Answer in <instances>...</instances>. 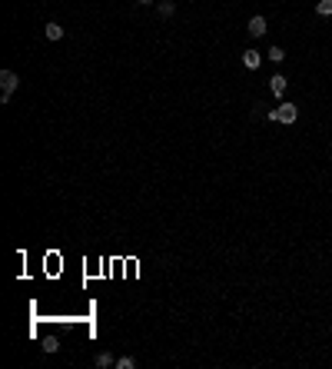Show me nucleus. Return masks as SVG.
I'll return each mask as SVG.
<instances>
[{
    "mask_svg": "<svg viewBox=\"0 0 332 369\" xmlns=\"http://www.w3.org/2000/svg\"><path fill=\"white\" fill-rule=\"evenodd\" d=\"M266 117H269L272 123H286V127H289V123L299 120V107H296V103H279L276 110H269Z\"/></svg>",
    "mask_w": 332,
    "mask_h": 369,
    "instance_id": "obj_1",
    "label": "nucleus"
},
{
    "mask_svg": "<svg viewBox=\"0 0 332 369\" xmlns=\"http://www.w3.org/2000/svg\"><path fill=\"white\" fill-rule=\"evenodd\" d=\"M0 87H4V93H14V90L20 87V77H17L14 70H4L0 73Z\"/></svg>",
    "mask_w": 332,
    "mask_h": 369,
    "instance_id": "obj_2",
    "label": "nucleus"
},
{
    "mask_svg": "<svg viewBox=\"0 0 332 369\" xmlns=\"http://www.w3.org/2000/svg\"><path fill=\"white\" fill-rule=\"evenodd\" d=\"M246 30L253 33V37H262V33L269 30V27H266V17H259V14H256V17H249V24H246Z\"/></svg>",
    "mask_w": 332,
    "mask_h": 369,
    "instance_id": "obj_3",
    "label": "nucleus"
},
{
    "mask_svg": "<svg viewBox=\"0 0 332 369\" xmlns=\"http://www.w3.org/2000/svg\"><path fill=\"white\" fill-rule=\"evenodd\" d=\"M286 87H289V80H286L283 73H276V77L269 80V90H272V93H276V96H286Z\"/></svg>",
    "mask_w": 332,
    "mask_h": 369,
    "instance_id": "obj_4",
    "label": "nucleus"
},
{
    "mask_svg": "<svg viewBox=\"0 0 332 369\" xmlns=\"http://www.w3.org/2000/svg\"><path fill=\"white\" fill-rule=\"evenodd\" d=\"M259 64H262V57L256 54V50H246L243 54V67L246 70H259Z\"/></svg>",
    "mask_w": 332,
    "mask_h": 369,
    "instance_id": "obj_5",
    "label": "nucleus"
},
{
    "mask_svg": "<svg viewBox=\"0 0 332 369\" xmlns=\"http://www.w3.org/2000/svg\"><path fill=\"white\" fill-rule=\"evenodd\" d=\"M43 30H47V40H64V27H60V24H53V20H50V24L47 27H43Z\"/></svg>",
    "mask_w": 332,
    "mask_h": 369,
    "instance_id": "obj_6",
    "label": "nucleus"
},
{
    "mask_svg": "<svg viewBox=\"0 0 332 369\" xmlns=\"http://www.w3.org/2000/svg\"><path fill=\"white\" fill-rule=\"evenodd\" d=\"M316 14L319 17H332V0H319V4H316Z\"/></svg>",
    "mask_w": 332,
    "mask_h": 369,
    "instance_id": "obj_7",
    "label": "nucleus"
},
{
    "mask_svg": "<svg viewBox=\"0 0 332 369\" xmlns=\"http://www.w3.org/2000/svg\"><path fill=\"white\" fill-rule=\"evenodd\" d=\"M173 10H176L173 0H159V17H173Z\"/></svg>",
    "mask_w": 332,
    "mask_h": 369,
    "instance_id": "obj_8",
    "label": "nucleus"
},
{
    "mask_svg": "<svg viewBox=\"0 0 332 369\" xmlns=\"http://www.w3.org/2000/svg\"><path fill=\"white\" fill-rule=\"evenodd\" d=\"M269 60H272V64H283V60H286V50L283 47H269Z\"/></svg>",
    "mask_w": 332,
    "mask_h": 369,
    "instance_id": "obj_9",
    "label": "nucleus"
},
{
    "mask_svg": "<svg viewBox=\"0 0 332 369\" xmlns=\"http://www.w3.org/2000/svg\"><path fill=\"white\" fill-rule=\"evenodd\" d=\"M96 366H100V369H106V366H117V359H113L110 353H100V356H96Z\"/></svg>",
    "mask_w": 332,
    "mask_h": 369,
    "instance_id": "obj_10",
    "label": "nucleus"
},
{
    "mask_svg": "<svg viewBox=\"0 0 332 369\" xmlns=\"http://www.w3.org/2000/svg\"><path fill=\"white\" fill-rule=\"evenodd\" d=\"M133 366H136L133 356H120V359H117V369H133Z\"/></svg>",
    "mask_w": 332,
    "mask_h": 369,
    "instance_id": "obj_11",
    "label": "nucleus"
},
{
    "mask_svg": "<svg viewBox=\"0 0 332 369\" xmlns=\"http://www.w3.org/2000/svg\"><path fill=\"white\" fill-rule=\"evenodd\" d=\"M43 349H47V353H57V349H60V343H57L53 336H47V343H43Z\"/></svg>",
    "mask_w": 332,
    "mask_h": 369,
    "instance_id": "obj_12",
    "label": "nucleus"
},
{
    "mask_svg": "<svg viewBox=\"0 0 332 369\" xmlns=\"http://www.w3.org/2000/svg\"><path fill=\"white\" fill-rule=\"evenodd\" d=\"M136 4H153V0H136Z\"/></svg>",
    "mask_w": 332,
    "mask_h": 369,
    "instance_id": "obj_13",
    "label": "nucleus"
}]
</instances>
